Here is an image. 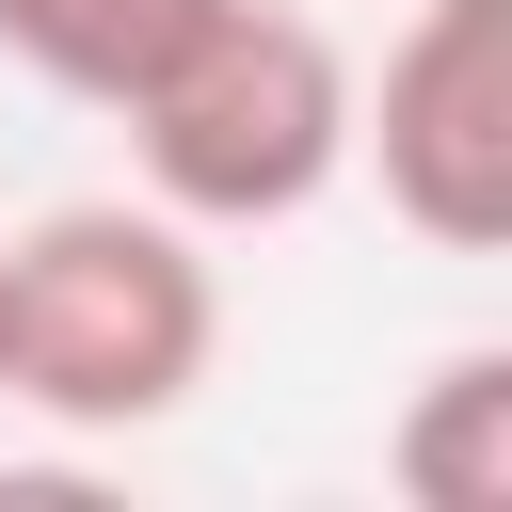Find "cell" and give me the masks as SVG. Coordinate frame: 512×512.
I'll list each match as a JSON object with an SVG mask.
<instances>
[{
    "label": "cell",
    "instance_id": "3957f363",
    "mask_svg": "<svg viewBox=\"0 0 512 512\" xmlns=\"http://www.w3.org/2000/svg\"><path fill=\"white\" fill-rule=\"evenodd\" d=\"M352 160L432 256L512 240V0H416L384 80H352Z\"/></svg>",
    "mask_w": 512,
    "mask_h": 512
},
{
    "label": "cell",
    "instance_id": "6da1fadb",
    "mask_svg": "<svg viewBox=\"0 0 512 512\" xmlns=\"http://www.w3.org/2000/svg\"><path fill=\"white\" fill-rule=\"evenodd\" d=\"M224 352V272L160 192H80L0 240V400L48 432H160Z\"/></svg>",
    "mask_w": 512,
    "mask_h": 512
},
{
    "label": "cell",
    "instance_id": "7a4b0ae2",
    "mask_svg": "<svg viewBox=\"0 0 512 512\" xmlns=\"http://www.w3.org/2000/svg\"><path fill=\"white\" fill-rule=\"evenodd\" d=\"M144 192L224 240V224H304L336 176H352V48L304 16V0H208V32L112 112Z\"/></svg>",
    "mask_w": 512,
    "mask_h": 512
},
{
    "label": "cell",
    "instance_id": "5b68a950",
    "mask_svg": "<svg viewBox=\"0 0 512 512\" xmlns=\"http://www.w3.org/2000/svg\"><path fill=\"white\" fill-rule=\"evenodd\" d=\"M192 32H208V0H0V64H32L80 112H128Z\"/></svg>",
    "mask_w": 512,
    "mask_h": 512
},
{
    "label": "cell",
    "instance_id": "277c9868",
    "mask_svg": "<svg viewBox=\"0 0 512 512\" xmlns=\"http://www.w3.org/2000/svg\"><path fill=\"white\" fill-rule=\"evenodd\" d=\"M384 480L416 512H512V352H448L400 432H384Z\"/></svg>",
    "mask_w": 512,
    "mask_h": 512
}]
</instances>
